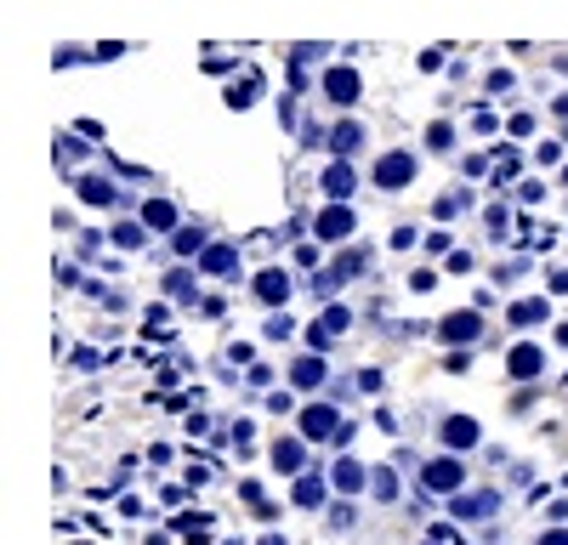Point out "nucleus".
Segmentation results:
<instances>
[{
  "mask_svg": "<svg viewBox=\"0 0 568 545\" xmlns=\"http://www.w3.org/2000/svg\"><path fill=\"white\" fill-rule=\"evenodd\" d=\"M324 97H330L336 108H353L358 103V74L353 69H330L324 74Z\"/></svg>",
  "mask_w": 568,
  "mask_h": 545,
  "instance_id": "nucleus-3",
  "label": "nucleus"
},
{
  "mask_svg": "<svg viewBox=\"0 0 568 545\" xmlns=\"http://www.w3.org/2000/svg\"><path fill=\"white\" fill-rule=\"evenodd\" d=\"M273 466H279V472H302V443L279 438L273 443Z\"/></svg>",
  "mask_w": 568,
  "mask_h": 545,
  "instance_id": "nucleus-14",
  "label": "nucleus"
},
{
  "mask_svg": "<svg viewBox=\"0 0 568 545\" xmlns=\"http://www.w3.org/2000/svg\"><path fill=\"white\" fill-rule=\"evenodd\" d=\"M256 296H262V301H273V307H279V301L290 296V279H284L279 267H267L262 279H256Z\"/></svg>",
  "mask_w": 568,
  "mask_h": 545,
  "instance_id": "nucleus-10",
  "label": "nucleus"
},
{
  "mask_svg": "<svg viewBox=\"0 0 568 545\" xmlns=\"http://www.w3.org/2000/svg\"><path fill=\"white\" fill-rule=\"evenodd\" d=\"M142 228H177V205L171 199H148L142 205Z\"/></svg>",
  "mask_w": 568,
  "mask_h": 545,
  "instance_id": "nucleus-9",
  "label": "nucleus"
},
{
  "mask_svg": "<svg viewBox=\"0 0 568 545\" xmlns=\"http://www.w3.org/2000/svg\"><path fill=\"white\" fill-rule=\"evenodd\" d=\"M506 370H512L517 381H534V375H540V347H512L506 352Z\"/></svg>",
  "mask_w": 568,
  "mask_h": 545,
  "instance_id": "nucleus-5",
  "label": "nucleus"
},
{
  "mask_svg": "<svg viewBox=\"0 0 568 545\" xmlns=\"http://www.w3.org/2000/svg\"><path fill=\"white\" fill-rule=\"evenodd\" d=\"M336 483H341V489H358V483H364V472H358L353 460H341V466H336Z\"/></svg>",
  "mask_w": 568,
  "mask_h": 545,
  "instance_id": "nucleus-24",
  "label": "nucleus"
},
{
  "mask_svg": "<svg viewBox=\"0 0 568 545\" xmlns=\"http://www.w3.org/2000/svg\"><path fill=\"white\" fill-rule=\"evenodd\" d=\"M319 324H324L330 335H341V330H347V307H324V318H319Z\"/></svg>",
  "mask_w": 568,
  "mask_h": 545,
  "instance_id": "nucleus-23",
  "label": "nucleus"
},
{
  "mask_svg": "<svg viewBox=\"0 0 568 545\" xmlns=\"http://www.w3.org/2000/svg\"><path fill=\"white\" fill-rule=\"evenodd\" d=\"M370 489L381 494V500H392V489H398V483H392V472H375V477H370Z\"/></svg>",
  "mask_w": 568,
  "mask_h": 545,
  "instance_id": "nucleus-27",
  "label": "nucleus"
},
{
  "mask_svg": "<svg viewBox=\"0 0 568 545\" xmlns=\"http://www.w3.org/2000/svg\"><path fill=\"white\" fill-rule=\"evenodd\" d=\"M546 318V301H517L512 307V324H540Z\"/></svg>",
  "mask_w": 568,
  "mask_h": 545,
  "instance_id": "nucleus-19",
  "label": "nucleus"
},
{
  "mask_svg": "<svg viewBox=\"0 0 568 545\" xmlns=\"http://www.w3.org/2000/svg\"><path fill=\"white\" fill-rule=\"evenodd\" d=\"M290 381H296V387H319V381H324V364H319V358H302V364L290 370Z\"/></svg>",
  "mask_w": 568,
  "mask_h": 545,
  "instance_id": "nucleus-17",
  "label": "nucleus"
},
{
  "mask_svg": "<svg viewBox=\"0 0 568 545\" xmlns=\"http://www.w3.org/2000/svg\"><path fill=\"white\" fill-rule=\"evenodd\" d=\"M319 500H324L319 477H302V483H296V506H319Z\"/></svg>",
  "mask_w": 568,
  "mask_h": 545,
  "instance_id": "nucleus-21",
  "label": "nucleus"
},
{
  "mask_svg": "<svg viewBox=\"0 0 568 545\" xmlns=\"http://www.w3.org/2000/svg\"><path fill=\"white\" fill-rule=\"evenodd\" d=\"M444 443L449 449H472V443H478V426L455 415V421H444Z\"/></svg>",
  "mask_w": 568,
  "mask_h": 545,
  "instance_id": "nucleus-13",
  "label": "nucleus"
},
{
  "mask_svg": "<svg viewBox=\"0 0 568 545\" xmlns=\"http://www.w3.org/2000/svg\"><path fill=\"white\" fill-rule=\"evenodd\" d=\"M540 545H568V534H546V540H540Z\"/></svg>",
  "mask_w": 568,
  "mask_h": 545,
  "instance_id": "nucleus-32",
  "label": "nucleus"
},
{
  "mask_svg": "<svg viewBox=\"0 0 568 545\" xmlns=\"http://www.w3.org/2000/svg\"><path fill=\"white\" fill-rule=\"evenodd\" d=\"M199 267L205 273H233L239 267V245H205L199 250Z\"/></svg>",
  "mask_w": 568,
  "mask_h": 545,
  "instance_id": "nucleus-4",
  "label": "nucleus"
},
{
  "mask_svg": "<svg viewBox=\"0 0 568 545\" xmlns=\"http://www.w3.org/2000/svg\"><path fill=\"white\" fill-rule=\"evenodd\" d=\"M551 290H557V296H568V273H563V267H551Z\"/></svg>",
  "mask_w": 568,
  "mask_h": 545,
  "instance_id": "nucleus-31",
  "label": "nucleus"
},
{
  "mask_svg": "<svg viewBox=\"0 0 568 545\" xmlns=\"http://www.w3.org/2000/svg\"><path fill=\"white\" fill-rule=\"evenodd\" d=\"M415 182V154L409 148H392V154L375 159V188H404Z\"/></svg>",
  "mask_w": 568,
  "mask_h": 545,
  "instance_id": "nucleus-1",
  "label": "nucleus"
},
{
  "mask_svg": "<svg viewBox=\"0 0 568 545\" xmlns=\"http://www.w3.org/2000/svg\"><path fill=\"white\" fill-rule=\"evenodd\" d=\"M171 245H177V256H199V250H205V233H199V228H177Z\"/></svg>",
  "mask_w": 568,
  "mask_h": 545,
  "instance_id": "nucleus-18",
  "label": "nucleus"
},
{
  "mask_svg": "<svg viewBox=\"0 0 568 545\" xmlns=\"http://www.w3.org/2000/svg\"><path fill=\"white\" fill-rule=\"evenodd\" d=\"M256 86H262L256 74H250L245 86H228V108H250V97H256Z\"/></svg>",
  "mask_w": 568,
  "mask_h": 545,
  "instance_id": "nucleus-20",
  "label": "nucleus"
},
{
  "mask_svg": "<svg viewBox=\"0 0 568 545\" xmlns=\"http://www.w3.org/2000/svg\"><path fill=\"white\" fill-rule=\"evenodd\" d=\"M432 284H438V273H432V267H415V273H409V290H432Z\"/></svg>",
  "mask_w": 568,
  "mask_h": 545,
  "instance_id": "nucleus-26",
  "label": "nucleus"
},
{
  "mask_svg": "<svg viewBox=\"0 0 568 545\" xmlns=\"http://www.w3.org/2000/svg\"><path fill=\"white\" fill-rule=\"evenodd\" d=\"M324 194H330V199H347V194H353V165H347V159H336V165L324 171Z\"/></svg>",
  "mask_w": 568,
  "mask_h": 545,
  "instance_id": "nucleus-7",
  "label": "nucleus"
},
{
  "mask_svg": "<svg viewBox=\"0 0 568 545\" xmlns=\"http://www.w3.org/2000/svg\"><path fill=\"white\" fill-rule=\"evenodd\" d=\"M438 335H444V341H472V335H478V313H449L444 324H438Z\"/></svg>",
  "mask_w": 568,
  "mask_h": 545,
  "instance_id": "nucleus-6",
  "label": "nucleus"
},
{
  "mask_svg": "<svg viewBox=\"0 0 568 545\" xmlns=\"http://www.w3.org/2000/svg\"><path fill=\"white\" fill-rule=\"evenodd\" d=\"M426 142H432V148H449V142H455V131H449V125H432V131H426Z\"/></svg>",
  "mask_w": 568,
  "mask_h": 545,
  "instance_id": "nucleus-28",
  "label": "nucleus"
},
{
  "mask_svg": "<svg viewBox=\"0 0 568 545\" xmlns=\"http://www.w3.org/2000/svg\"><path fill=\"white\" fill-rule=\"evenodd\" d=\"M114 245H120V250H137V245H142V228H137V222H125V228H114Z\"/></svg>",
  "mask_w": 568,
  "mask_h": 545,
  "instance_id": "nucleus-22",
  "label": "nucleus"
},
{
  "mask_svg": "<svg viewBox=\"0 0 568 545\" xmlns=\"http://www.w3.org/2000/svg\"><path fill=\"white\" fill-rule=\"evenodd\" d=\"M302 432H307V438H330V432H336V409L313 404V409L302 415Z\"/></svg>",
  "mask_w": 568,
  "mask_h": 545,
  "instance_id": "nucleus-8",
  "label": "nucleus"
},
{
  "mask_svg": "<svg viewBox=\"0 0 568 545\" xmlns=\"http://www.w3.org/2000/svg\"><path fill=\"white\" fill-rule=\"evenodd\" d=\"M489 511H495V494H472V500H455V517H489Z\"/></svg>",
  "mask_w": 568,
  "mask_h": 545,
  "instance_id": "nucleus-15",
  "label": "nucleus"
},
{
  "mask_svg": "<svg viewBox=\"0 0 568 545\" xmlns=\"http://www.w3.org/2000/svg\"><path fill=\"white\" fill-rule=\"evenodd\" d=\"M262 545H284V540H279V534H267V540H262Z\"/></svg>",
  "mask_w": 568,
  "mask_h": 545,
  "instance_id": "nucleus-33",
  "label": "nucleus"
},
{
  "mask_svg": "<svg viewBox=\"0 0 568 545\" xmlns=\"http://www.w3.org/2000/svg\"><path fill=\"white\" fill-rule=\"evenodd\" d=\"M426 483H432V489H455V483H461V460H432V466H426Z\"/></svg>",
  "mask_w": 568,
  "mask_h": 545,
  "instance_id": "nucleus-12",
  "label": "nucleus"
},
{
  "mask_svg": "<svg viewBox=\"0 0 568 545\" xmlns=\"http://www.w3.org/2000/svg\"><path fill=\"white\" fill-rule=\"evenodd\" d=\"M57 148H63V165H69V159H80V154H86V142H80V137H63V142H57Z\"/></svg>",
  "mask_w": 568,
  "mask_h": 545,
  "instance_id": "nucleus-29",
  "label": "nucleus"
},
{
  "mask_svg": "<svg viewBox=\"0 0 568 545\" xmlns=\"http://www.w3.org/2000/svg\"><path fill=\"white\" fill-rule=\"evenodd\" d=\"M290 335V318H267V341H284Z\"/></svg>",
  "mask_w": 568,
  "mask_h": 545,
  "instance_id": "nucleus-30",
  "label": "nucleus"
},
{
  "mask_svg": "<svg viewBox=\"0 0 568 545\" xmlns=\"http://www.w3.org/2000/svg\"><path fill=\"white\" fill-rule=\"evenodd\" d=\"M165 284H171V296H177V301H188V296H194V279H188V273H171Z\"/></svg>",
  "mask_w": 568,
  "mask_h": 545,
  "instance_id": "nucleus-25",
  "label": "nucleus"
},
{
  "mask_svg": "<svg viewBox=\"0 0 568 545\" xmlns=\"http://www.w3.org/2000/svg\"><path fill=\"white\" fill-rule=\"evenodd\" d=\"M80 205H114V182H103V176H80Z\"/></svg>",
  "mask_w": 568,
  "mask_h": 545,
  "instance_id": "nucleus-11",
  "label": "nucleus"
},
{
  "mask_svg": "<svg viewBox=\"0 0 568 545\" xmlns=\"http://www.w3.org/2000/svg\"><path fill=\"white\" fill-rule=\"evenodd\" d=\"M347 233H353V211H347L341 199H330V205H324V216H319V239H330V245H341Z\"/></svg>",
  "mask_w": 568,
  "mask_h": 545,
  "instance_id": "nucleus-2",
  "label": "nucleus"
},
{
  "mask_svg": "<svg viewBox=\"0 0 568 545\" xmlns=\"http://www.w3.org/2000/svg\"><path fill=\"white\" fill-rule=\"evenodd\" d=\"M330 142H336V159H347V154L358 148V142H364V131H358V125L347 120V125H336V137H330Z\"/></svg>",
  "mask_w": 568,
  "mask_h": 545,
  "instance_id": "nucleus-16",
  "label": "nucleus"
}]
</instances>
